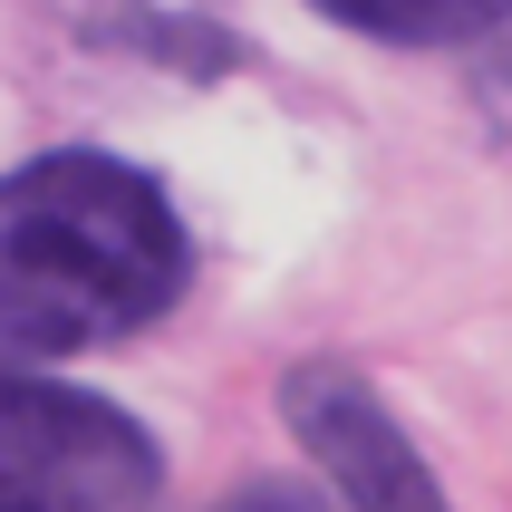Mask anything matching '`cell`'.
I'll return each instance as SVG.
<instances>
[{"instance_id":"obj_1","label":"cell","mask_w":512,"mask_h":512,"mask_svg":"<svg viewBox=\"0 0 512 512\" xmlns=\"http://www.w3.org/2000/svg\"><path fill=\"white\" fill-rule=\"evenodd\" d=\"M194 281L174 194L126 155L58 145L0 174V368H49L155 329Z\"/></svg>"},{"instance_id":"obj_2","label":"cell","mask_w":512,"mask_h":512,"mask_svg":"<svg viewBox=\"0 0 512 512\" xmlns=\"http://www.w3.org/2000/svg\"><path fill=\"white\" fill-rule=\"evenodd\" d=\"M165 493V455L87 387L0 368V512H136Z\"/></svg>"},{"instance_id":"obj_3","label":"cell","mask_w":512,"mask_h":512,"mask_svg":"<svg viewBox=\"0 0 512 512\" xmlns=\"http://www.w3.org/2000/svg\"><path fill=\"white\" fill-rule=\"evenodd\" d=\"M281 416H290V435L310 445L329 474H339V493H358V503H445L435 493V474H426V455L406 445V426L387 416V397H377L368 377H348V368H290V387H281Z\"/></svg>"},{"instance_id":"obj_4","label":"cell","mask_w":512,"mask_h":512,"mask_svg":"<svg viewBox=\"0 0 512 512\" xmlns=\"http://www.w3.org/2000/svg\"><path fill=\"white\" fill-rule=\"evenodd\" d=\"M339 29H368V39H397V49H455V39H484L512 20V0H310Z\"/></svg>"}]
</instances>
